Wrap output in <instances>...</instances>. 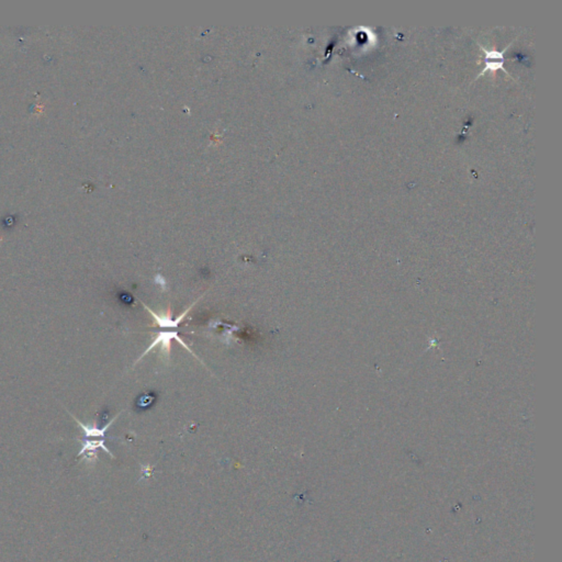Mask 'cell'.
<instances>
[{
	"label": "cell",
	"instance_id": "cell-1",
	"mask_svg": "<svg viewBox=\"0 0 562 562\" xmlns=\"http://www.w3.org/2000/svg\"><path fill=\"white\" fill-rule=\"evenodd\" d=\"M173 340H176L177 342L180 343V344H181L183 347H185L189 353H191V354L193 355V353L190 351V348H189V347L185 344V343H183V341L180 339V336L178 335V332H177V330H174V332H168V330H163V332H159V333H158L157 337H156L155 340L153 341V343L150 345V347L147 348V350H146L143 354H142L141 358H143L146 354H149L152 350H154V348H156L158 345H161V346H162V352H165V353H166L167 356H169V354H170V342L173 341ZM141 358H140V359H141ZM140 359H139V360H140Z\"/></svg>",
	"mask_w": 562,
	"mask_h": 562
},
{
	"label": "cell",
	"instance_id": "cell-2",
	"mask_svg": "<svg viewBox=\"0 0 562 562\" xmlns=\"http://www.w3.org/2000/svg\"><path fill=\"white\" fill-rule=\"evenodd\" d=\"M193 305H194V303H193L191 306H189L188 309H187L185 312H183L182 314H180L178 317H177L176 319H173V317H171V312H170V311H168L165 315H161V316H159V315L156 314V313H154L151 309H149V307H147V306L144 304L145 309H147V311H149V312L151 313V315L154 317V319H155V322L157 323V325H158V326L161 327V328H178L179 324L183 321V318L186 317V315L188 314L189 311L191 310V307H192Z\"/></svg>",
	"mask_w": 562,
	"mask_h": 562
},
{
	"label": "cell",
	"instance_id": "cell-3",
	"mask_svg": "<svg viewBox=\"0 0 562 562\" xmlns=\"http://www.w3.org/2000/svg\"><path fill=\"white\" fill-rule=\"evenodd\" d=\"M98 448L103 449V451L106 454H109L110 456L114 458V455L110 453L109 449L106 448L105 445H104V439H99V440H89V439H88V440H85L84 442H82V447H81V451L78 454V457L81 456V455L87 454V453L89 455L94 454Z\"/></svg>",
	"mask_w": 562,
	"mask_h": 562
},
{
	"label": "cell",
	"instance_id": "cell-4",
	"mask_svg": "<svg viewBox=\"0 0 562 562\" xmlns=\"http://www.w3.org/2000/svg\"><path fill=\"white\" fill-rule=\"evenodd\" d=\"M74 418H75V421H76L77 423H78V425L80 426V427H81L82 429H84V431H85V436H86V437H101L102 439L104 438L106 429H108V428L110 427V425H111L112 423H114V421L116 419V417H115L108 425H105L104 427H102V428H98V427H94V426H92V427H91V426H86V425H84L82 423H80L76 417H74Z\"/></svg>",
	"mask_w": 562,
	"mask_h": 562
}]
</instances>
